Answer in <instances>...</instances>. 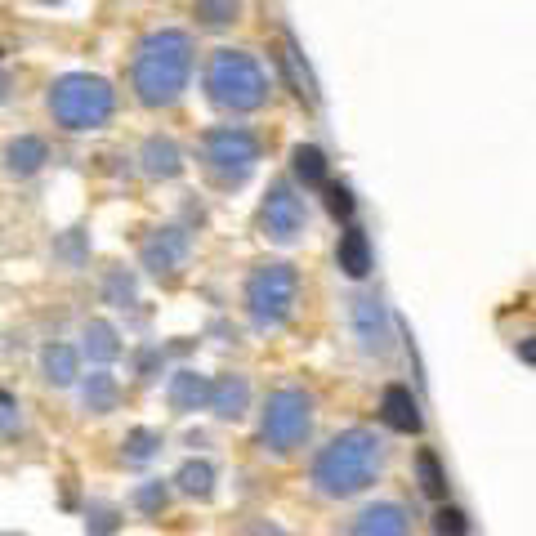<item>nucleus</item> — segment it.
Masks as SVG:
<instances>
[{
    "label": "nucleus",
    "instance_id": "1",
    "mask_svg": "<svg viewBox=\"0 0 536 536\" xmlns=\"http://www.w3.org/2000/svg\"><path fill=\"white\" fill-rule=\"evenodd\" d=\"M193 36L179 32V27H161L148 32L134 50L130 63V90L143 108H170V103L184 99L188 81H193Z\"/></svg>",
    "mask_w": 536,
    "mask_h": 536
},
{
    "label": "nucleus",
    "instance_id": "2",
    "mask_svg": "<svg viewBox=\"0 0 536 536\" xmlns=\"http://www.w3.org/2000/svg\"><path fill=\"white\" fill-rule=\"evenodd\" d=\"M380 465H385V447L371 429H344L335 434L313 461V487L322 496H358L376 483Z\"/></svg>",
    "mask_w": 536,
    "mask_h": 536
},
{
    "label": "nucleus",
    "instance_id": "3",
    "mask_svg": "<svg viewBox=\"0 0 536 536\" xmlns=\"http://www.w3.org/2000/svg\"><path fill=\"white\" fill-rule=\"evenodd\" d=\"M206 94L224 112H260L268 103V76L246 50H215L206 67Z\"/></svg>",
    "mask_w": 536,
    "mask_h": 536
},
{
    "label": "nucleus",
    "instance_id": "4",
    "mask_svg": "<svg viewBox=\"0 0 536 536\" xmlns=\"http://www.w3.org/2000/svg\"><path fill=\"white\" fill-rule=\"evenodd\" d=\"M50 112L63 130H103L117 112V90L103 76L67 72L50 85Z\"/></svg>",
    "mask_w": 536,
    "mask_h": 536
},
{
    "label": "nucleus",
    "instance_id": "5",
    "mask_svg": "<svg viewBox=\"0 0 536 536\" xmlns=\"http://www.w3.org/2000/svg\"><path fill=\"white\" fill-rule=\"evenodd\" d=\"M201 166H206L210 184L233 193L260 166V134L246 126H215L206 134V143H201Z\"/></svg>",
    "mask_w": 536,
    "mask_h": 536
},
{
    "label": "nucleus",
    "instance_id": "6",
    "mask_svg": "<svg viewBox=\"0 0 536 536\" xmlns=\"http://www.w3.org/2000/svg\"><path fill=\"white\" fill-rule=\"evenodd\" d=\"M295 300H300V273L291 264H260L246 282V313L255 331L282 327L295 313Z\"/></svg>",
    "mask_w": 536,
    "mask_h": 536
},
{
    "label": "nucleus",
    "instance_id": "7",
    "mask_svg": "<svg viewBox=\"0 0 536 536\" xmlns=\"http://www.w3.org/2000/svg\"><path fill=\"white\" fill-rule=\"evenodd\" d=\"M313 429V398L304 389H277L264 402V420H260V438L273 456H291L295 447H304Z\"/></svg>",
    "mask_w": 536,
    "mask_h": 536
},
{
    "label": "nucleus",
    "instance_id": "8",
    "mask_svg": "<svg viewBox=\"0 0 536 536\" xmlns=\"http://www.w3.org/2000/svg\"><path fill=\"white\" fill-rule=\"evenodd\" d=\"M260 224H264V237L277 242V246H291V242L304 237V228H309V210H304V197L295 193L286 179H277V184L264 193Z\"/></svg>",
    "mask_w": 536,
    "mask_h": 536
},
{
    "label": "nucleus",
    "instance_id": "9",
    "mask_svg": "<svg viewBox=\"0 0 536 536\" xmlns=\"http://www.w3.org/2000/svg\"><path fill=\"white\" fill-rule=\"evenodd\" d=\"M353 335H358L362 353H376V358L389 353V344H394V318H389L380 295H358L353 300Z\"/></svg>",
    "mask_w": 536,
    "mask_h": 536
},
{
    "label": "nucleus",
    "instance_id": "10",
    "mask_svg": "<svg viewBox=\"0 0 536 536\" xmlns=\"http://www.w3.org/2000/svg\"><path fill=\"white\" fill-rule=\"evenodd\" d=\"M188 251H193V237L184 233V228H157V233L143 242V268H148L152 277H175L179 268H184V260H188Z\"/></svg>",
    "mask_w": 536,
    "mask_h": 536
},
{
    "label": "nucleus",
    "instance_id": "11",
    "mask_svg": "<svg viewBox=\"0 0 536 536\" xmlns=\"http://www.w3.org/2000/svg\"><path fill=\"white\" fill-rule=\"evenodd\" d=\"M45 161H50V143H45L41 134H18V139H9V148H5V170H9L14 179L41 175Z\"/></svg>",
    "mask_w": 536,
    "mask_h": 536
},
{
    "label": "nucleus",
    "instance_id": "12",
    "mask_svg": "<svg viewBox=\"0 0 536 536\" xmlns=\"http://www.w3.org/2000/svg\"><path fill=\"white\" fill-rule=\"evenodd\" d=\"M349 536H411V523H407V514H402V505L380 501V505H367V510L353 519Z\"/></svg>",
    "mask_w": 536,
    "mask_h": 536
},
{
    "label": "nucleus",
    "instance_id": "13",
    "mask_svg": "<svg viewBox=\"0 0 536 536\" xmlns=\"http://www.w3.org/2000/svg\"><path fill=\"white\" fill-rule=\"evenodd\" d=\"M206 407L215 411L219 420H242L246 407H251V385H246V376H219L215 385H210Z\"/></svg>",
    "mask_w": 536,
    "mask_h": 536
},
{
    "label": "nucleus",
    "instance_id": "14",
    "mask_svg": "<svg viewBox=\"0 0 536 536\" xmlns=\"http://www.w3.org/2000/svg\"><path fill=\"white\" fill-rule=\"evenodd\" d=\"M139 161H143V175L148 179H175L179 170H184V152H179V143L170 139V134H152V139L143 143Z\"/></svg>",
    "mask_w": 536,
    "mask_h": 536
},
{
    "label": "nucleus",
    "instance_id": "15",
    "mask_svg": "<svg viewBox=\"0 0 536 536\" xmlns=\"http://www.w3.org/2000/svg\"><path fill=\"white\" fill-rule=\"evenodd\" d=\"M380 416H385V425L398 429V434H416L420 429V402L407 385H389L385 398H380Z\"/></svg>",
    "mask_w": 536,
    "mask_h": 536
},
{
    "label": "nucleus",
    "instance_id": "16",
    "mask_svg": "<svg viewBox=\"0 0 536 536\" xmlns=\"http://www.w3.org/2000/svg\"><path fill=\"white\" fill-rule=\"evenodd\" d=\"M335 264L344 268V277H367L371 273V242H367V233H362L358 224H344V233H340V246H335Z\"/></svg>",
    "mask_w": 536,
    "mask_h": 536
},
{
    "label": "nucleus",
    "instance_id": "17",
    "mask_svg": "<svg viewBox=\"0 0 536 536\" xmlns=\"http://www.w3.org/2000/svg\"><path fill=\"white\" fill-rule=\"evenodd\" d=\"M210 398V380L197 376V371H179L175 380H170V407L175 411H197L206 407Z\"/></svg>",
    "mask_w": 536,
    "mask_h": 536
},
{
    "label": "nucleus",
    "instance_id": "18",
    "mask_svg": "<svg viewBox=\"0 0 536 536\" xmlns=\"http://www.w3.org/2000/svg\"><path fill=\"white\" fill-rule=\"evenodd\" d=\"M41 371L50 385H72V380L81 376V358H76L72 344H50V349L41 353Z\"/></svg>",
    "mask_w": 536,
    "mask_h": 536
},
{
    "label": "nucleus",
    "instance_id": "19",
    "mask_svg": "<svg viewBox=\"0 0 536 536\" xmlns=\"http://www.w3.org/2000/svg\"><path fill=\"white\" fill-rule=\"evenodd\" d=\"M291 166H295V179H300L304 188L327 184V152L313 148V143H300V148L291 152Z\"/></svg>",
    "mask_w": 536,
    "mask_h": 536
},
{
    "label": "nucleus",
    "instance_id": "20",
    "mask_svg": "<svg viewBox=\"0 0 536 536\" xmlns=\"http://www.w3.org/2000/svg\"><path fill=\"white\" fill-rule=\"evenodd\" d=\"M85 353H90V362H117L121 358L117 327L112 322H90L85 327Z\"/></svg>",
    "mask_w": 536,
    "mask_h": 536
},
{
    "label": "nucleus",
    "instance_id": "21",
    "mask_svg": "<svg viewBox=\"0 0 536 536\" xmlns=\"http://www.w3.org/2000/svg\"><path fill=\"white\" fill-rule=\"evenodd\" d=\"M117 398H121V389H117V380L108 376V371H94V376H85V385H81V402L90 411H112L117 407Z\"/></svg>",
    "mask_w": 536,
    "mask_h": 536
},
{
    "label": "nucleus",
    "instance_id": "22",
    "mask_svg": "<svg viewBox=\"0 0 536 536\" xmlns=\"http://www.w3.org/2000/svg\"><path fill=\"white\" fill-rule=\"evenodd\" d=\"M282 67H286V76H291L295 94H300V99H309V103H318V85H313V76H309V63H304V54L295 50V41H291V36H286Z\"/></svg>",
    "mask_w": 536,
    "mask_h": 536
},
{
    "label": "nucleus",
    "instance_id": "23",
    "mask_svg": "<svg viewBox=\"0 0 536 536\" xmlns=\"http://www.w3.org/2000/svg\"><path fill=\"white\" fill-rule=\"evenodd\" d=\"M175 483H179V492L201 496V501H206V496L215 492V465H210V461H188V465L175 474Z\"/></svg>",
    "mask_w": 536,
    "mask_h": 536
},
{
    "label": "nucleus",
    "instance_id": "24",
    "mask_svg": "<svg viewBox=\"0 0 536 536\" xmlns=\"http://www.w3.org/2000/svg\"><path fill=\"white\" fill-rule=\"evenodd\" d=\"M416 474H420V492L434 496V501H443L447 496V474H443V465H438V456L429 452V447L416 456Z\"/></svg>",
    "mask_w": 536,
    "mask_h": 536
},
{
    "label": "nucleus",
    "instance_id": "25",
    "mask_svg": "<svg viewBox=\"0 0 536 536\" xmlns=\"http://www.w3.org/2000/svg\"><path fill=\"white\" fill-rule=\"evenodd\" d=\"M193 9H197V18L206 27H228V23H237V0H193Z\"/></svg>",
    "mask_w": 536,
    "mask_h": 536
},
{
    "label": "nucleus",
    "instance_id": "26",
    "mask_svg": "<svg viewBox=\"0 0 536 536\" xmlns=\"http://www.w3.org/2000/svg\"><path fill=\"white\" fill-rule=\"evenodd\" d=\"M126 465H143V461H152V456H157V447H161V434H152V429H134V434L126 438Z\"/></svg>",
    "mask_w": 536,
    "mask_h": 536
},
{
    "label": "nucleus",
    "instance_id": "27",
    "mask_svg": "<svg viewBox=\"0 0 536 536\" xmlns=\"http://www.w3.org/2000/svg\"><path fill=\"white\" fill-rule=\"evenodd\" d=\"M103 300L117 304V309L134 304V277L126 273V268H112V273H108V282H103Z\"/></svg>",
    "mask_w": 536,
    "mask_h": 536
},
{
    "label": "nucleus",
    "instance_id": "28",
    "mask_svg": "<svg viewBox=\"0 0 536 536\" xmlns=\"http://www.w3.org/2000/svg\"><path fill=\"white\" fill-rule=\"evenodd\" d=\"M327 206H331V215L340 219V224H353V210H358V201H353V188L349 184H331L327 188Z\"/></svg>",
    "mask_w": 536,
    "mask_h": 536
},
{
    "label": "nucleus",
    "instance_id": "29",
    "mask_svg": "<svg viewBox=\"0 0 536 536\" xmlns=\"http://www.w3.org/2000/svg\"><path fill=\"white\" fill-rule=\"evenodd\" d=\"M166 483H143L139 492H134V505H139L143 514H157V510H166Z\"/></svg>",
    "mask_w": 536,
    "mask_h": 536
},
{
    "label": "nucleus",
    "instance_id": "30",
    "mask_svg": "<svg viewBox=\"0 0 536 536\" xmlns=\"http://www.w3.org/2000/svg\"><path fill=\"white\" fill-rule=\"evenodd\" d=\"M434 528H438V536H465V514L461 510H452V505H443V510H438V519H434Z\"/></svg>",
    "mask_w": 536,
    "mask_h": 536
},
{
    "label": "nucleus",
    "instance_id": "31",
    "mask_svg": "<svg viewBox=\"0 0 536 536\" xmlns=\"http://www.w3.org/2000/svg\"><path fill=\"white\" fill-rule=\"evenodd\" d=\"M90 519H94V523H90V536H112V532H117V514H112L108 505H99Z\"/></svg>",
    "mask_w": 536,
    "mask_h": 536
},
{
    "label": "nucleus",
    "instance_id": "32",
    "mask_svg": "<svg viewBox=\"0 0 536 536\" xmlns=\"http://www.w3.org/2000/svg\"><path fill=\"white\" fill-rule=\"evenodd\" d=\"M157 362H161V349H143L139 353V376L152 380V367H157Z\"/></svg>",
    "mask_w": 536,
    "mask_h": 536
},
{
    "label": "nucleus",
    "instance_id": "33",
    "mask_svg": "<svg viewBox=\"0 0 536 536\" xmlns=\"http://www.w3.org/2000/svg\"><path fill=\"white\" fill-rule=\"evenodd\" d=\"M81 242H85V237H81V233H72V237H67V242L59 246V255H67L72 264H81Z\"/></svg>",
    "mask_w": 536,
    "mask_h": 536
},
{
    "label": "nucleus",
    "instance_id": "34",
    "mask_svg": "<svg viewBox=\"0 0 536 536\" xmlns=\"http://www.w3.org/2000/svg\"><path fill=\"white\" fill-rule=\"evenodd\" d=\"M9 99V76H0V103Z\"/></svg>",
    "mask_w": 536,
    "mask_h": 536
}]
</instances>
